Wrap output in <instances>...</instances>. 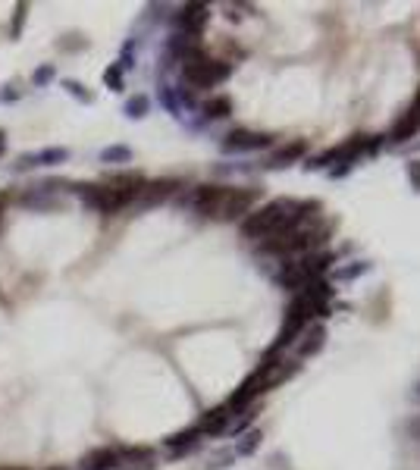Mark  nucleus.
<instances>
[{
    "label": "nucleus",
    "mask_w": 420,
    "mask_h": 470,
    "mask_svg": "<svg viewBox=\"0 0 420 470\" xmlns=\"http://www.w3.org/2000/svg\"><path fill=\"white\" fill-rule=\"evenodd\" d=\"M310 210H320V204L314 201H292V198H276L270 204H264L260 210H251L242 220V235L245 238H273V235L292 232L295 226H301L310 217Z\"/></svg>",
    "instance_id": "f257e3e1"
},
{
    "label": "nucleus",
    "mask_w": 420,
    "mask_h": 470,
    "mask_svg": "<svg viewBox=\"0 0 420 470\" xmlns=\"http://www.w3.org/2000/svg\"><path fill=\"white\" fill-rule=\"evenodd\" d=\"M173 51H179V57H182V79L192 88H214V85H220L232 75V66L223 63V60L207 57L195 45V38H188L185 45H173Z\"/></svg>",
    "instance_id": "f03ea898"
},
{
    "label": "nucleus",
    "mask_w": 420,
    "mask_h": 470,
    "mask_svg": "<svg viewBox=\"0 0 420 470\" xmlns=\"http://www.w3.org/2000/svg\"><path fill=\"white\" fill-rule=\"evenodd\" d=\"M310 317H314V304H310V298L304 292H298L295 298L288 301V308H286V323H282L280 336H276V345H273L270 351L280 354L282 348L292 345V342H295V338L310 326Z\"/></svg>",
    "instance_id": "7ed1b4c3"
},
{
    "label": "nucleus",
    "mask_w": 420,
    "mask_h": 470,
    "mask_svg": "<svg viewBox=\"0 0 420 470\" xmlns=\"http://www.w3.org/2000/svg\"><path fill=\"white\" fill-rule=\"evenodd\" d=\"M73 191L82 198V204L91 207V210H97V213H116V210H123L125 204H132L135 201V195H129V191H116V188H110V185L75 182Z\"/></svg>",
    "instance_id": "20e7f679"
},
{
    "label": "nucleus",
    "mask_w": 420,
    "mask_h": 470,
    "mask_svg": "<svg viewBox=\"0 0 420 470\" xmlns=\"http://www.w3.org/2000/svg\"><path fill=\"white\" fill-rule=\"evenodd\" d=\"M260 198V191L258 188H229L226 201L220 204V220L232 223V220H242V217H248L251 207H254V201Z\"/></svg>",
    "instance_id": "39448f33"
},
{
    "label": "nucleus",
    "mask_w": 420,
    "mask_h": 470,
    "mask_svg": "<svg viewBox=\"0 0 420 470\" xmlns=\"http://www.w3.org/2000/svg\"><path fill=\"white\" fill-rule=\"evenodd\" d=\"M273 138L264 132H251V129H232V132L223 138V151L226 154H245V151H260V147H270Z\"/></svg>",
    "instance_id": "423d86ee"
},
{
    "label": "nucleus",
    "mask_w": 420,
    "mask_h": 470,
    "mask_svg": "<svg viewBox=\"0 0 420 470\" xmlns=\"http://www.w3.org/2000/svg\"><path fill=\"white\" fill-rule=\"evenodd\" d=\"M226 195H229V185H198L192 195V207L201 217H217Z\"/></svg>",
    "instance_id": "0eeeda50"
},
{
    "label": "nucleus",
    "mask_w": 420,
    "mask_h": 470,
    "mask_svg": "<svg viewBox=\"0 0 420 470\" xmlns=\"http://www.w3.org/2000/svg\"><path fill=\"white\" fill-rule=\"evenodd\" d=\"M179 29L185 32V38H198L201 32H204V25L210 23V7L207 3H188V7H182V13L176 16Z\"/></svg>",
    "instance_id": "6e6552de"
},
{
    "label": "nucleus",
    "mask_w": 420,
    "mask_h": 470,
    "mask_svg": "<svg viewBox=\"0 0 420 470\" xmlns=\"http://www.w3.org/2000/svg\"><path fill=\"white\" fill-rule=\"evenodd\" d=\"M179 188V182L176 179H157V182H145V188H141V204L145 207H154V204H160V201H166L173 195V191Z\"/></svg>",
    "instance_id": "1a4fd4ad"
},
{
    "label": "nucleus",
    "mask_w": 420,
    "mask_h": 470,
    "mask_svg": "<svg viewBox=\"0 0 420 470\" xmlns=\"http://www.w3.org/2000/svg\"><path fill=\"white\" fill-rule=\"evenodd\" d=\"M119 455L116 448H91L88 455L82 458V470H116Z\"/></svg>",
    "instance_id": "9d476101"
},
{
    "label": "nucleus",
    "mask_w": 420,
    "mask_h": 470,
    "mask_svg": "<svg viewBox=\"0 0 420 470\" xmlns=\"http://www.w3.org/2000/svg\"><path fill=\"white\" fill-rule=\"evenodd\" d=\"M229 417H232V411H229L226 404H223V408H214V411H207L204 417H201V423H198L201 436H220L223 430L229 426Z\"/></svg>",
    "instance_id": "9b49d317"
},
{
    "label": "nucleus",
    "mask_w": 420,
    "mask_h": 470,
    "mask_svg": "<svg viewBox=\"0 0 420 470\" xmlns=\"http://www.w3.org/2000/svg\"><path fill=\"white\" fill-rule=\"evenodd\" d=\"M417 132H420V110H414L411 107V110H405V116L392 125L389 138L392 141H408V138H414Z\"/></svg>",
    "instance_id": "f8f14e48"
},
{
    "label": "nucleus",
    "mask_w": 420,
    "mask_h": 470,
    "mask_svg": "<svg viewBox=\"0 0 420 470\" xmlns=\"http://www.w3.org/2000/svg\"><path fill=\"white\" fill-rule=\"evenodd\" d=\"M119 455V467H132V464H145V470L154 467V452L145 445H129V448H116Z\"/></svg>",
    "instance_id": "ddd939ff"
},
{
    "label": "nucleus",
    "mask_w": 420,
    "mask_h": 470,
    "mask_svg": "<svg viewBox=\"0 0 420 470\" xmlns=\"http://www.w3.org/2000/svg\"><path fill=\"white\" fill-rule=\"evenodd\" d=\"M308 154V141L304 138H298V141H292V145H286V147H280L276 154H273V166H292L295 160H301V157Z\"/></svg>",
    "instance_id": "4468645a"
},
{
    "label": "nucleus",
    "mask_w": 420,
    "mask_h": 470,
    "mask_svg": "<svg viewBox=\"0 0 420 470\" xmlns=\"http://www.w3.org/2000/svg\"><path fill=\"white\" fill-rule=\"evenodd\" d=\"M198 439H201V430H198V426H192V430H182V433L166 436V439H163V445L173 448L176 455H182V452H188V448L198 445Z\"/></svg>",
    "instance_id": "2eb2a0df"
},
{
    "label": "nucleus",
    "mask_w": 420,
    "mask_h": 470,
    "mask_svg": "<svg viewBox=\"0 0 420 470\" xmlns=\"http://www.w3.org/2000/svg\"><path fill=\"white\" fill-rule=\"evenodd\" d=\"M301 336H304V342L298 345V354H301V358H310V354H317L320 348H323L326 326L323 323H314V326H310V332H301Z\"/></svg>",
    "instance_id": "dca6fc26"
},
{
    "label": "nucleus",
    "mask_w": 420,
    "mask_h": 470,
    "mask_svg": "<svg viewBox=\"0 0 420 470\" xmlns=\"http://www.w3.org/2000/svg\"><path fill=\"white\" fill-rule=\"evenodd\" d=\"M35 157V166H60V163L69 160V151L66 147H45V151H38Z\"/></svg>",
    "instance_id": "f3484780"
},
{
    "label": "nucleus",
    "mask_w": 420,
    "mask_h": 470,
    "mask_svg": "<svg viewBox=\"0 0 420 470\" xmlns=\"http://www.w3.org/2000/svg\"><path fill=\"white\" fill-rule=\"evenodd\" d=\"M229 113H232V101H229L226 95H217L204 103V116H210V119H226Z\"/></svg>",
    "instance_id": "a211bd4d"
},
{
    "label": "nucleus",
    "mask_w": 420,
    "mask_h": 470,
    "mask_svg": "<svg viewBox=\"0 0 420 470\" xmlns=\"http://www.w3.org/2000/svg\"><path fill=\"white\" fill-rule=\"evenodd\" d=\"M23 204L35 207V210H51V207H60V201L51 198V191H45V188H38L35 185V195H23Z\"/></svg>",
    "instance_id": "6ab92c4d"
},
{
    "label": "nucleus",
    "mask_w": 420,
    "mask_h": 470,
    "mask_svg": "<svg viewBox=\"0 0 420 470\" xmlns=\"http://www.w3.org/2000/svg\"><path fill=\"white\" fill-rule=\"evenodd\" d=\"M129 160H132V147L125 145H113L101 151V163H129Z\"/></svg>",
    "instance_id": "aec40b11"
},
{
    "label": "nucleus",
    "mask_w": 420,
    "mask_h": 470,
    "mask_svg": "<svg viewBox=\"0 0 420 470\" xmlns=\"http://www.w3.org/2000/svg\"><path fill=\"white\" fill-rule=\"evenodd\" d=\"M151 110V101L145 95H135L125 101V116H132V119H141V116H148Z\"/></svg>",
    "instance_id": "412c9836"
},
{
    "label": "nucleus",
    "mask_w": 420,
    "mask_h": 470,
    "mask_svg": "<svg viewBox=\"0 0 420 470\" xmlns=\"http://www.w3.org/2000/svg\"><path fill=\"white\" fill-rule=\"evenodd\" d=\"M53 75H57V69L51 66V63H41V66L32 73V85H38V88H45L47 82H53Z\"/></svg>",
    "instance_id": "4be33fe9"
},
{
    "label": "nucleus",
    "mask_w": 420,
    "mask_h": 470,
    "mask_svg": "<svg viewBox=\"0 0 420 470\" xmlns=\"http://www.w3.org/2000/svg\"><path fill=\"white\" fill-rule=\"evenodd\" d=\"M260 439H264V436H260V430H251L248 436H245V442H238V455H251V452H254V448L260 445Z\"/></svg>",
    "instance_id": "5701e85b"
},
{
    "label": "nucleus",
    "mask_w": 420,
    "mask_h": 470,
    "mask_svg": "<svg viewBox=\"0 0 420 470\" xmlns=\"http://www.w3.org/2000/svg\"><path fill=\"white\" fill-rule=\"evenodd\" d=\"M103 82H107L113 91H123V66H119V63H113V66L103 73Z\"/></svg>",
    "instance_id": "b1692460"
},
{
    "label": "nucleus",
    "mask_w": 420,
    "mask_h": 470,
    "mask_svg": "<svg viewBox=\"0 0 420 470\" xmlns=\"http://www.w3.org/2000/svg\"><path fill=\"white\" fill-rule=\"evenodd\" d=\"M63 88H66V91H69V95H73V97H79V101L91 103V95H88V91H85V85H82V82H73V79H66V82H63Z\"/></svg>",
    "instance_id": "393cba45"
},
{
    "label": "nucleus",
    "mask_w": 420,
    "mask_h": 470,
    "mask_svg": "<svg viewBox=\"0 0 420 470\" xmlns=\"http://www.w3.org/2000/svg\"><path fill=\"white\" fill-rule=\"evenodd\" d=\"M25 13H29V3H16V16H13V25H10V35H19V29H23V19Z\"/></svg>",
    "instance_id": "a878e982"
},
{
    "label": "nucleus",
    "mask_w": 420,
    "mask_h": 470,
    "mask_svg": "<svg viewBox=\"0 0 420 470\" xmlns=\"http://www.w3.org/2000/svg\"><path fill=\"white\" fill-rule=\"evenodd\" d=\"M408 179H411V188L420 191V160H411V163H408Z\"/></svg>",
    "instance_id": "bb28decb"
},
{
    "label": "nucleus",
    "mask_w": 420,
    "mask_h": 470,
    "mask_svg": "<svg viewBox=\"0 0 420 470\" xmlns=\"http://www.w3.org/2000/svg\"><path fill=\"white\" fill-rule=\"evenodd\" d=\"M358 273H367V264H354V267H348V270H339L336 276H339V280H354Z\"/></svg>",
    "instance_id": "cd10ccee"
},
{
    "label": "nucleus",
    "mask_w": 420,
    "mask_h": 470,
    "mask_svg": "<svg viewBox=\"0 0 420 470\" xmlns=\"http://www.w3.org/2000/svg\"><path fill=\"white\" fill-rule=\"evenodd\" d=\"M414 110H420V91H417V97H414V103H411Z\"/></svg>",
    "instance_id": "c85d7f7f"
},
{
    "label": "nucleus",
    "mask_w": 420,
    "mask_h": 470,
    "mask_svg": "<svg viewBox=\"0 0 420 470\" xmlns=\"http://www.w3.org/2000/svg\"><path fill=\"white\" fill-rule=\"evenodd\" d=\"M0 154H3V129H0Z\"/></svg>",
    "instance_id": "c756f323"
},
{
    "label": "nucleus",
    "mask_w": 420,
    "mask_h": 470,
    "mask_svg": "<svg viewBox=\"0 0 420 470\" xmlns=\"http://www.w3.org/2000/svg\"><path fill=\"white\" fill-rule=\"evenodd\" d=\"M0 213H3V198H0Z\"/></svg>",
    "instance_id": "7c9ffc66"
},
{
    "label": "nucleus",
    "mask_w": 420,
    "mask_h": 470,
    "mask_svg": "<svg viewBox=\"0 0 420 470\" xmlns=\"http://www.w3.org/2000/svg\"><path fill=\"white\" fill-rule=\"evenodd\" d=\"M51 470H63V467H51Z\"/></svg>",
    "instance_id": "2f4dec72"
}]
</instances>
